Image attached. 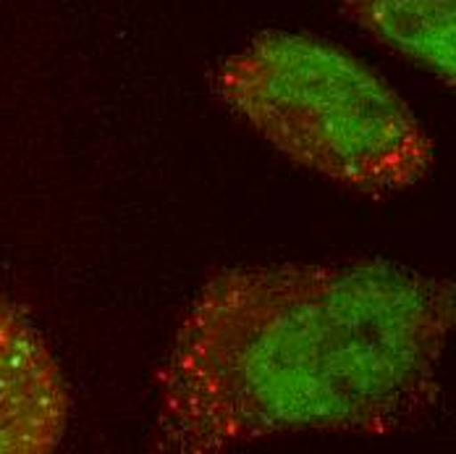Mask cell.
<instances>
[{"mask_svg":"<svg viewBox=\"0 0 456 454\" xmlns=\"http://www.w3.org/2000/svg\"><path fill=\"white\" fill-rule=\"evenodd\" d=\"M213 87L278 155L341 189L383 200L433 171V136L410 103L328 40L263 32L218 66Z\"/></svg>","mask_w":456,"mask_h":454,"instance_id":"obj_2","label":"cell"},{"mask_svg":"<svg viewBox=\"0 0 456 454\" xmlns=\"http://www.w3.org/2000/svg\"><path fill=\"white\" fill-rule=\"evenodd\" d=\"M71 417V394L40 328L0 297V454L55 452Z\"/></svg>","mask_w":456,"mask_h":454,"instance_id":"obj_3","label":"cell"},{"mask_svg":"<svg viewBox=\"0 0 456 454\" xmlns=\"http://www.w3.org/2000/svg\"><path fill=\"white\" fill-rule=\"evenodd\" d=\"M344 11L446 87L456 79V0H341Z\"/></svg>","mask_w":456,"mask_h":454,"instance_id":"obj_4","label":"cell"},{"mask_svg":"<svg viewBox=\"0 0 456 454\" xmlns=\"http://www.w3.org/2000/svg\"><path fill=\"white\" fill-rule=\"evenodd\" d=\"M454 323L449 278L380 258L213 273L155 376L150 450L402 433L441 397Z\"/></svg>","mask_w":456,"mask_h":454,"instance_id":"obj_1","label":"cell"}]
</instances>
